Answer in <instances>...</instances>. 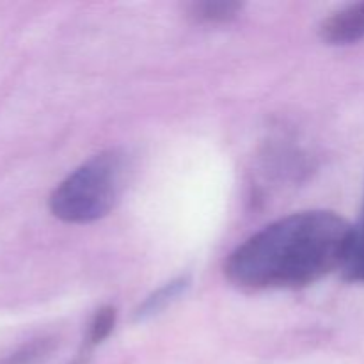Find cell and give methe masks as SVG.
<instances>
[{
    "label": "cell",
    "mask_w": 364,
    "mask_h": 364,
    "mask_svg": "<svg viewBox=\"0 0 364 364\" xmlns=\"http://www.w3.org/2000/svg\"><path fill=\"white\" fill-rule=\"evenodd\" d=\"M352 226L329 210L291 213L238 245L224 274L242 290H283L316 283L340 270Z\"/></svg>",
    "instance_id": "1"
},
{
    "label": "cell",
    "mask_w": 364,
    "mask_h": 364,
    "mask_svg": "<svg viewBox=\"0 0 364 364\" xmlns=\"http://www.w3.org/2000/svg\"><path fill=\"white\" fill-rule=\"evenodd\" d=\"M130 174L132 160L123 149H107L91 156L57 185L48 199L50 212L63 223H95L116 208Z\"/></svg>",
    "instance_id": "2"
},
{
    "label": "cell",
    "mask_w": 364,
    "mask_h": 364,
    "mask_svg": "<svg viewBox=\"0 0 364 364\" xmlns=\"http://www.w3.org/2000/svg\"><path fill=\"white\" fill-rule=\"evenodd\" d=\"M320 38L333 46L354 45L364 38V2L350 4L320 23Z\"/></svg>",
    "instance_id": "3"
},
{
    "label": "cell",
    "mask_w": 364,
    "mask_h": 364,
    "mask_svg": "<svg viewBox=\"0 0 364 364\" xmlns=\"http://www.w3.org/2000/svg\"><path fill=\"white\" fill-rule=\"evenodd\" d=\"M191 276H180L160 287L159 290L148 295L142 304H139V308L134 311V322H144V320L160 315L167 306L173 304L176 299H180L191 288Z\"/></svg>",
    "instance_id": "4"
},
{
    "label": "cell",
    "mask_w": 364,
    "mask_h": 364,
    "mask_svg": "<svg viewBox=\"0 0 364 364\" xmlns=\"http://www.w3.org/2000/svg\"><path fill=\"white\" fill-rule=\"evenodd\" d=\"M117 320V311L114 306H103L92 316L91 323H89L87 336H85L84 345L80 347V354L85 358H92V350H95L98 345H102L107 338L110 336V333L116 327Z\"/></svg>",
    "instance_id": "5"
},
{
    "label": "cell",
    "mask_w": 364,
    "mask_h": 364,
    "mask_svg": "<svg viewBox=\"0 0 364 364\" xmlns=\"http://www.w3.org/2000/svg\"><path fill=\"white\" fill-rule=\"evenodd\" d=\"M57 341L53 338H39L21 345L9 355L0 359V364H45L55 350Z\"/></svg>",
    "instance_id": "6"
},
{
    "label": "cell",
    "mask_w": 364,
    "mask_h": 364,
    "mask_svg": "<svg viewBox=\"0 0 364 364\" xmlns=\"http://www.w3.org/2000/svg\"><path fill=\"white\" fill-rule=\"evenodd\" d=\"M240 2H230V0H219V2H196L191 6V16L196 18L198 21H205V23H224L233 18L238 16L242 11Z\"/></svg>",
    "instance_id": "7"
},
{
    "label": "cell",
    "mask_w": 364,
    "mask_h": 364,
    "mask_svg": "<svg viewBox=\"0 0 364 364\" xmlns=\"http://www.w3.org/2000/svg\"><path fill=\"white\" fill-rule=\"evenodd\" d=\"M359 223H361V224H364V215H363V219H361V220H359Z\"/></svg>",
    "instance_id": "8"
}]
</instances>
